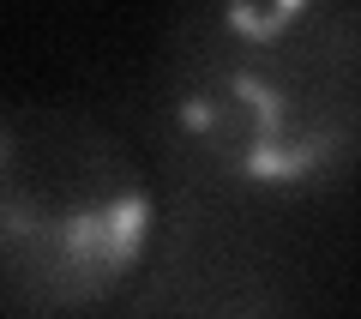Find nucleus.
I'll use <instances>...</instances> for the list:
<instances>
[{
    "label": "nucleus",
    "instance_id": "f257e3e1",
    "mask_svg": "<svg viewBox=\"0 0 361 319\" xmlns=\"http://www.w3.org/2000/svg\"><path fill=\"white\" fill-rule=\"evenodd\" d=\"M169 109L229 181H325L361 151V13L331 0L211 6L175 42Z\"/></svg>",
    "mask_w": 361,
    "mask_h": 319
},
{
    "label": "nucleus",
    "instance_id": "f03ea898",
    "mask_svg": "<svg viewBox=\"0 0 361 319\" xmlns=\"http://www.w3.org/2000/svg\"><path fill=\"white\" fill-rule=\"evenodd\" d=\"M151 181L78 109H0V301L18 313H90L151 247Z\"/></svg>",
    "mask_w": 361,
    "mask_h": 319
}]
</instances>
